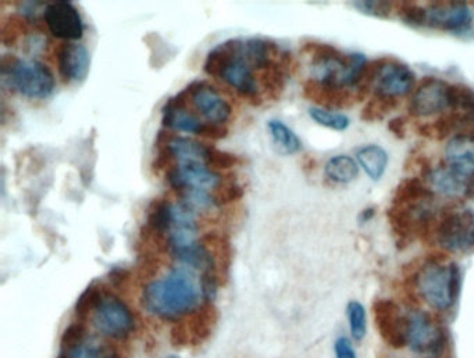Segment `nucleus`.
I'll return each instance as SVG.
<instances>
[{
  "label": "nucleus",
  "mask_w": 474,
  "mask_h": 358,
  "mask_svg": "<svg viewBox=\"0 0 474 358\" xmlns=\"http://www.w3.org/2000/svg\"><path fill=\"white\" fill-rule=\"evenodd\" d=\"M244 55L254 70L265 71L280 61L284 51H280L276 42L270 39L250 38L245 42Z\"/></svg>",
  "instance_id": "nucleus-22"
},
{
  "label": "nucleus",
  "mask_w": 474,
  "mask_h": 358,
  "mask_svg": "<svg viewBox=\"0 0 474 358\" xmlns=\"http://www.w3.org/2000/svg\"><path fill=\"white\" fill-rule=\"evenodd\" d=\"M416 75L402 61L388 58L375 83V95L404 97L414 90Z\"/></svg>",
  "instance_id": "nucleus-16"
},
{
  "label": "nucleus",
  "mask_w": 474,
  "mask_h": 358,
  "mask_svg": "<svg viewBox=\"0 0 474 358\" xmlns=\"http://www.w3.org/2000/svg\"><path fill=\"white\" fill-rule=\"evenodd\" d=\"M469 125L470 121L465 113L452 112L449 114H442L431 124L420 125L419 134L424 138L442 141V139L449 138L455 129L469 127Z\"/></svg>",
  "instance_id": "nucleus-23"
},
{
  "label": "nucleus",
  "mask_w": 474,
  "mask_h": 358,
  "mask_svg": "<svg viewBox=\"0 0 474 358\" xmlns=\"http://www.w3.org/2000/svg\"><path fill=\"white\" fill-rule=\"evenodd\" d=\"M427 183H431L434 192L441 193L449 198L465 195L466 181L456 175L446 164H441L438 168L431 171Z\"/></svg>",
  "instance_id": "nucleus-25"
},
{
  "label": "nucleus",
  "mask_w": 474,
  "mask_h": 358,
  "mask_svg": "<svg viewBox=\"0 0 474 358\" xmlns=\"http://www.w3.org/2000/svg\"><path fill=\"white\" fill-rule=\"evenodd\" d=\"M206 166L212 168L213 171H225L234 168L237 164H240V159L235 154L228 153V152L218 151L215 146L208 147V153H206Z\"/></svg>",
  "instance_id": "nucleus-40"
},
{
  "label": "nucleus",
  "mask_w": 474,
  "mask_h": 358,
  "mask_svg": "<svg viewBox=\"0 0 474 358\" xmlns=\"http://www.w3.org/2000/svg\"><path fill=\"white\" fill-rule=\"evenodd\" d=\"M43 19H45L49 33L55 38L73 42L80 41L83 36L85 27H83V19L77 7L74 6L71 2L59 0V2L49 4L43 12Z\"/></svg>",
  "instance_id": "nucleus-13"
},
{
  "label": "nucleus",
  "mask_w": 474,
  "mask_h": 358,
  "mask_svg": "<svg viewBox=\"0 0 474 358\" xmlns=\"http://www.w3.org/2000/svg\"><path fill=\"white\" fill-rule=\"evenodd\" d=\"M186 90H189L194 106L199 113H202L209 122L225 125L230 120L233 113L230 103L223 99L210 83L206 81H193Z\"/></svg>",
  "instance_id": "nucleus-15"
},
{
  "label": "nucleus",
  "mask_w": 474,
  "mask_h": 358,
  "mask_svg": "<svg viewBox=\"0 0 474 358\" xmlns=\"http://www.w3.org/2000/svg\"><path fill=\"white\" fill-rule=\"evenodd\" d=\"M170 147L176 160L203 161L205 163L209 144H201L195 139L174 136L173 141L170 142Z\"/></svg>",
  "instance_id": "nucleus-31"
},
{
  "label": "nucleus",
  "mask_w": 474,
  "mask_h": 358,
  "mask_svg": "<svg viewBox=\"0 0 474 358\" xmlns=\"http://www.w3.org/2000/svg\"><path fill=\"white\" fill-rule=\"evenodd\" d=\"M449 83L438 78L426 77L420 81L410 99L409 113L415 117H429L448 109Z\"/></svg>",
  "instance_id": "nucleus-14"
},
{
  "label": "nucleus",
  "mask_w": 474,
  "mask_h": 358,
  "mask_svg": "<svg viewBox=\"0 0 474 358\" xmlns=\"http://www.w3.org/2000/svg\"><path fill=\"white\" fill-rule=\"evenodd\" d=\"M436 242L442 250L468 256L474 253V208L449 205L437 222Z\"/></svg>",
  "instance_id": "nucleus-5"
},
{
  "label": "nucleus",
  "mask_w": 474,
  "mask_h": 358,
  "mask_svg": "<svg viewBox=\"0 0 474 358\" xmlns=\"http://www.w3.org/2000/svg\"><path fill=\"white\" fill-rule=\"evenodd\" d=\"M334 354H336V358H358V353L353 347L352 340L346 336L336 338V342H334Z\"/></svg>",
  "instance_id": "nucleus-45"
},
{
  "label": "nucleus",
  "mask_w": 474,
  "mask_h": 358,
  "mask_svg": "<svg viewBox=\"0 0 474 358\" xmlns=\"http://www.w3.org/2000/svg\"><path fill=\"white\" fill-rule=\"evenodd\" d=\"M46 46V36L42 35H33L28 36V41H27L26 51H28L29 55H36V53H41Z\"/></svg>",
  "instance_id": "nucleus-48"
},
{
  "label": "nucleus",
  "mask_w": 474,
  "mask_h": 358,
  "mask_svg": "<svg viewBox=\"0 0 474 358\" xmlns=\"http://www.w3.org/2000/svg\"><path fill=\"white\" fill-rule=\"evenodd\" d=\"M270 135H272L273 141L279 147L280 152L287 156L298 153L302 151V142L298 135L295 134L286 122L280 121V120H270L269 124Z\"/></svg>",
  "instance_id": "nucleus-30"
},
{
  "label": "nucleus",
  "mask_w": 474,
  "mask_h": 358,
  "mask_svg": "<svg viewBox=\"0 0 474 358\" xmlns=\"http://www.w3.org/2000/svg\"><path fill=\"white\" fill-rule=\"evenodd\" d=\"M93 325L103 335L113 339H124L134 331L135 320L129 306L115 294H105L93 311Z\"/></svg>",
  "instance_id": "nucleus-9"
},
{
  "label": "nucleus",
  "mask_w": 474,
  "mask_h": 358,
  "mask_svg": "<svg viewBox=\"0 0 474 358\" xmlns=\"http://www.w3.org/2000/svg\"><path fill=\"white\" fill-rule=\"evenodd\" d=\"M446 260L442 253H434L414 276L419 298L437 313L452 310L461 296V268L456 262H446Z\"/></svg>",
  "instance_id": "nucleus-2"
},
{
  "label": "nucleus",
  "mask_w": 474,
  "mask_h": 358,
  "mask_svg": "<svg viewBox=\"0 0 474 358\" xmlns=\"http://www.w3.org/2000/svg\"><path fill=\"white\" fill-rule=\"evenodd\" d=\"M375 328L382 339L392 349L407 347V317L391 299H378L373 303Z\"/></svg>",
  "instance_id": "nucleus-10"
},
{
  "label": "nucleus",
  "mask_w": 474,
  "mask_h": 358,
  "mask_svg": "<svg viewBox=\"0 0 474 358\" xmlns=\"http://www.w3.org/2000/svg\"><path fill=\"white\" fill-rule=\"evenodd\" d=\"M217 320L218 311L215 304L206 301L203 306L177 321L171 330V343L176 347L201 345L212 335Z\"/></svg>",
  "instance_id": "nucleus-7"
},
{
  "label": "nucleus",
  "mask_w": 474,
  "mask_h": 358,
  "mask_svg": "<svg viewBox=\"0 0 474 358\" xmlns=\"http://www.w3.org/2000/svg\"><path fill=\"white\" fill-rule=\"evenodd\" d=\"M407 317V347L420 357L442 358L449 346L448 331L423 310H410Z\"/></svg>",
  "instance_id": "nucleus-6"
},
{
  "label": "nucleus",
  "mask_w": 474,
  "mask_h": 358,
  "mask_svg": "<svg viewBox=\"0 0 474 358\" xmlns=\"http://www.w3.org/2000/svg\"><path fill=\"white\" fill-rule=\"evenodd\" d=\"M309 115L316 124L334 129V131H345L350 127V119L345 114L334 112V110L321 109V107H311Z\"/></svg>",
  "instance_id": "nucleus-36"
},
{
  "label": "nucleus",
  "mask_w": 474,
  "mask_h": 358,
  "mask_svg": "<svg viewBox=\"0 0 474 358\" xmlns=\"http://www.w3.org/2000/svg\"><path fill=\"white\" fill-rule=\"evenodd\" d=\"M245 42L238 38L228 39L209 51L203 70L212 77L221 78L235 58L244 53Z\"/></svg>",
  "instance_id": "nucleus-21"
},
{
  "label": "nucleus",
  "mask_w": 474,
  "mask_h": 358,
  "mask_svg": "<svg viewBox=\"0 0 474 358\" xmlns=\"http://www.w3.org/2000/svg\"><path fill=\"white\" fill-rule=\"evenodd\" d=\"M352 6L360 13L367 14V16L387 19L391 14L394 4L383 2V0H359V2H352Z\"/></svg>",
  "instance_id": "nucleus-42"
},
{
  "label": "nucleus",
  "mask_w": 474,
  "mask_h": 358,
  "mask_svg": "<svg viewBox=\"0 0 474 358\" xmlns=\"http://www.w3.org/2000/svg\"><path fill=\"white\" fill-rule=\"evenodd\" d=\"M446 166L465 179L466 198H474V129L459 132L446 147Z\"/></svg>",
  "instance_id": "nucleus-12"
},
{
  "label": "nucleus",
  "mask_w": 474,
  "mask_h": 358,
  "mask_svg": "<svg viewBox=\"0 0 474 358\" xmlns=\"http://www.w3.org/2000/svg\"><path fill=\"white\" fill-rule=\"evenodd\" d=\"M398 14L402 23L407 26L414 27V28H426V7L419 6L412 2H405L399 6Z\"/></svg>",
  "instance_id": "nucleus-41"
},
{
  "label": "nucleus",
  "mask_w": 474,
  "mask_h": 358,
  "mask_svg": "<svg viewBox=\"0 0 474 358\" xmlns=\"http://www.w3.org/2000/svg\"><path fill=\"white\" fill-rule=\"evenodd\" d=\"M388 129L398 139H404L405 135H407V120L404 117H395V119L388 122Z\"/></svg>",
  "instance_id": "nucleus-47"
},
{
  "label": "nucleus",
  "mask_w": 474,
  "mask_h": 358,
  "mask_svg": "<svg viewBox=\"0 0 474 358\" xmlns=\"http://www.w3.org/2000/svg\"><path fill=\"white\" fill-rule=\"evenodd\" d=\"M242 196H244V189L234 181H227V183L221 181L212 191L213 205L216 207L237 202Z\"/></svg>",
  "instance_id": "nucleus-39"
},
{
  "label": "nucleus",
  "mask_w": 474,
  "mask_h": 358,
  "mask_svg": "<svg viewBox=\"0 0 474 358\" xmlns=\"http://www.w3.org/2000/svg\"><path fill=\"white\" fill-rule=\"evenodd\" d=\"M220 80L225 81L230 87L234 88L241 95L248 97L254 106L262 105L263 100L260 97L257 78L254 75V67L250 66L244 53L231 63L230 67L221 75Z\"/></svg>",
  "instance_id": "nucleus-19"
},
{
  "label": "nucleus",
  "mask_w": 474,
  "mask_h": 358,
  "mask_svg": "<svg viewBox=\"0 0 474 358\" xmlns=\"http://www.w3.org/2000/svg\"><path fill=\"white\" fill-rule=\"evenodd\" d=\"M105 292H103L102 286L98 284H91L85 291L81 293L78 298L77 303H75V314L78 317H87L88 314L93 313L97 310L102 299L105 298Z\"/></svg>",
  "instance_id": "nucleus-37"
},
{
  "label": "nucleus",
  "mask_w": 474,
  "mask_h": 358,
  "mask_svg": "<svg viewBox=\"0 0 474 358\" xmlns=\"http://www.w3.org/2000/svg\"><path fill=\"white\" fill-rule=\"evenodd\" d=\"M375 208L373 207H367L363 210L362 213L359 214V222L360 224H366V222H368V221H372L373 218H375Z\"/></svg>",
  "instance_id": "nucleus-49"
},
{
  "label": "nucleus",
  "mask_w": 474,
  "mask_h": 358,
  "mask_svg": "<svg viewBox=\"0 0 474 358\" xmlns=\"http://www.w3.org/2000/svg\"><path fill=\"white\" fill-rule=\"evenodd\" d=\"M474 14L465 2H436L426 7V28L465 34L473 26Z\"/></svg>",
  "instance_id": "nucleus-11"
},
{
  "label": "nucleus",
  "mask_w": 474,
  "mask_h": 358,
  "mask_svg": "<svg viewBox=\"0 0 474 358\" xmlns=\"http://www.w3.org/2000/svg\"><path fill=\"white\" fill-rule=\"evenodd\" d=\"M302 51L311 56L313 74L312 80L331 87L353 90L359 85L363 68L367 65V60L362 53L345 55L340 49L320 42H308L304 43Z\"/></svg>",
  "instance_id": "nucleus-3"
},
{
  "label": "nucleus",
  "mask_w": 474,
  "mask_h": 358,
  "mask_svg": "<svg viewBox=\"0 0 474 358\" xmlns=\"http://www.w3.org/2000/svg\"><path fill=\"white\" fill-rule=\"evenodd\" d=\"M167 358H180V357H178V355H170V357H167Z\"/></svg>",
  "instance_id": "nucleus-50"
},
{
  "label": "nucleus",
  "mask_w": 474,
  "mask_h": 358,
  "mask_svg": "<svg viewBox=\"0 0 474 358\" xmlns=\"http://www.w3.org/2000/svg\"><path fill=\"white\" fill-rule=\"evenodd\" d=\"M448 103L455 112L465 113L470 125L474 124V90L462 83H451L448 88Z\"/></svg>",
  "instance_id": "nucleus-32"
},
{
  "label": "nucleus",
  "mask_w": 474,
  "mask_h": 358,
  "mask_svg": "<svg viewBox=\"0 0 474 358\" xmlns=\"http://www.w3.org/2000/svg\"><path fill=\"white\" fill-rule=\"evenodd\" d=\"M28 29V21L20 14L7 17L2 24V42L7 48L16 45L21 36L26 35Z\"/></svg>",
  "instance_id": "nucleus-38"
},
{
  "label": "nucleus",
  "mask_w": 474,
  "mask_h": 358,
  "mask_svg": "<svg viewBox=\"0 0 474 358\" xmlns=\"http://www.w3.org/2000/svg\"><path fill=\"white\" fill-rule=\"evenodd\" d=\"M433 202V189H430L420 178L404 179L395 189L394 198H392V203H401V205H422V203Z\"/></svg>",
  "instance_id": "nucleus-24"
},
{
  "label": "nucleus",
  "mask_w": 474,
  "mask_h": 358,
  "mask_svg": "<svg viewBox=\"0 0 474 358\" xmlns=\"http://www.w3.org/2000/svg\"><path fill=\"white\" fill-rule=\"evenodd\" d=\"M0 71L10 90L29 99H46L55 90V77L41 61L21 60L7 53L2 58Z\"/></svg>",
  "instance_id": "nucleus-4"
},
{
  "label": "nucleus",
  "mask_w": 474,
  "mask_h": 358,
  "mask_svg": "<svg viewBox=\"0 0 474 358\" xmlns=\"http://www.w3.org/2000/svg\"><path fill=\"white\" fill-rule=\"evenodd\" d=\"M201 244L212 254L217 272L227 274L233 260V246H231L230 237L217 232H209L201 237Z\"/></svg>",
  "instance_id": "nucleus-27"
},
{
  "label": "nucleus",
  "mask_w": 474,
  "mask_h": 358,
  "mask_svg": "<svg viewBox=\"0 0 474 358\" xmlns=\"http://www.w3.org/2000/svg\"><path fill=\"white\" fill-rule=\"evenodd\" d=\"M202 296L193 272L174 268L169 276L151 282L142 294V304L149 313L163 320H180L199 307Z\"/></svg>",
  "instance_id": "nucleus-1"
},
{
  "label": "nucleus",
  "mask_w": 474,
  "mask_h": 358,
  "mask_svg": "<svg viewBox=\"0 0 474 358\" xmlns=\"http://www.w3.org/2000/svg\"><path fill=\"white\" fill-rule=\"evenodd\" d=\"M169 185L178 195L186 192H210L223 181L220 173L203 161H178L166 171Z\"/></svg>",
  "instance_id": "nucleus-8"
},
{
  "label": "nucleus",
  "mask_w": 474,
  "mask_h": 358,
  "mask_svg": "<svg viewBox=\"0 0 474 358\" xmlns=\"http://www.w3.org/2000/svg\"><path fill=\"white\" fill-rule=\"evenodd\" d=\"M397 97H383V95H375L373 99L363 107V121L373 122L380 121L384 119L385 115L390 114L392 110L397 109Z\"/></svg>",
  "instance_id": "nucleus-35"
},
{
  "label": "nucleus",
  "mask_w": 474,
  "mask_h": 358,
  "mask_svg": "<svg viewBox=\"0 0 474 358\" xmlns=\"http://www.w3.org/2000/svg\"><path fill=\"white\" fill-rule=\"evenodd\" d=\"M203 122L186 110L173 109L164 103L162 109V125L164 129H176L186 134L198 135Z\"/></svg>",
  "instance_id": "nucleus-28"
},
{
  "label": "nucleus",
  "mask_w": 474,
  "mask_h": 358,
  "mask_svg": "<svg viewBox=\"0 0 474 358\" xmlns=\"http://www.w3.org/2000/svg\"><path fill=\"white\" fill-rule=\"evenodd\" d=\"M304 97L319 105L321 109L336 110L353 106L362 102L356 90L348 88L331 87L316 80H309L304 85Z\"/></svg>",
  "instance_id": "nucleus-18"
},
{
  "label": "nucleus",
  "mask_w": 474,
  "mask_h": 358,
  "mask_svg": "<svg viewBox=\"0 0 474 358\" xmlns=\"http://www.w3.org/2000/svg\"><path fill=\"white\" fill-rule=\"evenodd\" d=\"M346 317L353 340L362 342L367 333V314L365 306L359 301H350L346 306Z\"/></svg>",
  "instance_id": "nucleus-34"
},
{
  "label": "nucleus",
  "mask_w": 474,
  "mask_h": 358,
  "mask_svg": "<svg viewBox=\"0 0 474 358\" xmlns=\"http://www.w3.org/2000/svg\"><path fill=\"white\" fill-rule=\"evenodd\" d=\"M59 73L66 83L87 80L91 68V55L87 46L77 42H66L59 49Z\"/></svg>",
  "instance_id": "nucleus-17"
},
{
  "label": "nucleus",
  "mask_w": 474,
  "mask_h": 358,
  "mask_svg": "<svg viewBox=\"0 0 474 358\" xmlns=\"http://www.w3.org/2000/svg\"><path fill=\"white\" fill-rule=\"evenodd\" d=\"M65 358H119V354L107 343L95 342V340H83L75 346L70 352L63 354Z\"/></svg>",
  "instance_id": "nucleus-33"
},
{
  "label": "nucleus",
  "mask_w": 474,
  "mask_h": 358,
  "mask_svg": "<svg viewBox=\"0 0 474 358\" xmlns=\"http://www.w3.org/2000/svg\"><path fill=\"white\" fill-rule=\"evenodd\" d=\"M356 159L362 166L363 171L373 181H380L387 170L388 154L377 144H367L356 152Z\"/></svg>",
  "instance_id": "nucleus-26"
},
{
  "label": "nucleus",
  "mask_w": 474,
  "mask_h": 358,
  "mask_svg": "<svg viewBox=\"0 0 474 358\" xmlns=\"http://www.w3.org/2000/svg\"><path fill=\"white\" fill-rule=\"evenodd\" d=\"M42 2H23L20 6V16L24 17L27 21H36L39 19V10L43 7Z\"/></svg>",
  "instance_id": "nucleus-46"
},
{
  "label": "nucleus",
  "mask_w": 474,
  "mask_h": 358,
  "mask_svg": "<svg viewBox=\"0 0 474 358\" xmlns=\"http://www.w3.org/2000/svg\"><path fill=\"white\" fill-rule=\"evenodd\" d=\"M228 128L223 124H215V122H203L202 127L199 129L196 136L206 139H218L227 138Z\"/></svg>",
  "instance_id": "nucleus-44"
},
{
  "label": "nucleus",
  "mask_w": 474,
  "mask_h": 358,
  "mask_svg": "<svg viewBox=\"0 0 474 358\" xmlns=\"http://www.w3.org/2000/svg\"><path fill=\"white\" fill-rule=\"evenodd\" d=\"M171 228H173V205L167 202L164 198H157L154 200L147 210L146 222L142 227L141 234H145L142 239L147 237H154V239H164L167 242V237L170 234Z\"/></svg>",
  "instance_id": "nucleus-20"
},
{
  "label": "nucleus",
  "mask_w": 474,
  "mask_h": 358,
  "mask_svg": "<svg viewBox=\"0 0 474 358\" xmlns=\"http://www.w3.org/2000/svg\"><path fill=\"white\" fill-rule=\"evenodd\" d=\"M324 174L331 183H351L359 175V167L352 157L340 154L331 157L324 167Z\"/></svg>",
  "instance_id": "nucleus-29"
},
{
  "label": "nucleus",
  "mask_w": 474,
  "mask_h": 358,
  "mask_svg": "<svg viewBox=\"0 0 474 358\" xmlns=\"http://www.w3.org/2000/svg\"><path fill=\"white\" fill-rule=\"evenodd\" d=\"M83 340H85V328H83V323H71L67 330L65 331V333H63V336H61V353L66 354V353L74 349L75 346L83 343Z\"/></svg>",
  "instance_id": "nucleus-43"
}]
</instances>
